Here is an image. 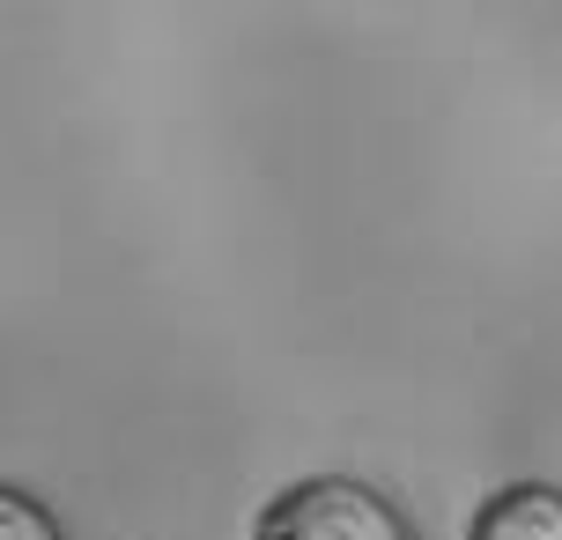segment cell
<instances>
[{
  "label": "cell",
  "mask_w": 562,
  "mask_h": 540,
  "mask_svg": "<svg viewBox=\"0 0 562 540\" xmlns=\"http://www.w3.org/2000/svg\"><path fill=\"white\" fill-rule=\"evenodd\" d=\"M474 540H562V488L518 482L504 496H488L474 518Z\"/></svg>",
  "instance_id": "2"
},
{
  "label": "cell",
  "mask_w": 562,
  "mask_h": 540,
  "mask_svg": "<svg viewBox=\"0 0 562 540\" xmlns=\"http://www.w3.org/2000/svg\"><path fill=\"white\" fill-rule=\"evenodd\" d=\"M0 540H59V526L37 511L30 496H15V488H8V496H0Z\"/></svg>",
  "instance_id": "3"
},
{
  "label": "cell",
  "mask_w": 562,
  "mask_h": 540,
  "mask_svg": "<svg viewBox=\"0 0 562 540\" xmlns=\"http://www.w3.org/2000/svg\"><path fill=\"white\" fill-rule=\"evenodd\" d=\"M259 540H415V533L370 482L318 474V482L281 488L259 511Z\"/></svg>",
  "instance_id": "1"
}]
</instances>
